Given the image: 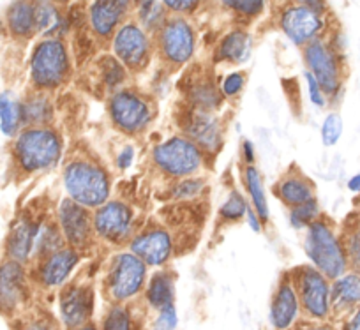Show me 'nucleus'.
<instances>
[{
  "label": "nucleus",
  "instance_id": "obj_1",
  "mask_svg": "<svg viewBox=\"0 0 360 330\" xmlns=\"http://www.w3.org/2000/svg\"><path fill=\"white\" fill-rule=\"evenodd\" d=\"M65 191L82 207H101L110 196L108 173L89 159H76L65 166Z\"/></svg>",
  "mask_w": 360,
  "mask_h": 330
},
{
  "label": "nucleus",
  "instance_id": "obj_2",
  "mask_svg": "<svg viewBox=\"0 0 360 330\" xmlns=\"http://www.w3.org/2000/svg\"><path fill=\"white\" fill-rule=\"evenodd\" d=\"M306 253L314 269L320 270L328 281H335L348 270V258L342 242L325 221L316 219L307 228Z\"/></svg>",
  "mask_w": 360,
  "mask_h": 330
},
{
  "label": "nucleus",
  "instance_id": "obj_3",
  "mask_svg": "<svg viewBox=\"0 0 360 330\" xmlns=\"http://www.w3.org/2000/svg\"><path fill=\"white\" fill-rule=\"evenodd\" d=\"M300 309L309 322H328L332 316L330 281L314 267H300L292 274Z\"/></svg>",
  "mask_w": 360,
  "mask_h": 330
},
{
  "label": "nucleus",
  "instance_id": "obj_4",
  "mask_svg": "<svg viewBox=\"0 0 360 330\" xmlns=\"http://www.w3.org/2000/svg\"><path fill=\"white\" fill-rule=\"evenodd\" d=\"M62 144L58 134L46 127H32L23 131L15 144V154L25 172H39L58 161Z\"/></svg>",
  "mask_w": 360,
  "mask_h": 330
},
{
  "label": "nucleus",
  "instance_id": "obj_5",
  "mask_svg": "<svg viewBox=\"0 0 360 330\" xmlns=\"http://www.w3.org/2000/svg\"><path fill=\"white\" fill-rule=\"evenodd\" d=\"M147 265L133 253H124L113 260L106 279V295L113 304H129L145 288Z\"/></svg>",
  "mask_w": 360,
  "mask_h": 330
},
{
  "label": "nucleus",
  "instance_id": "obj_6",
  "mask_svg": "<svg viewBox=\"0 0 360 330\" xmlns=\"http://www.w3.org/2000/svg\"><path fill=\"white\" fill-rule=\"evenodd\" d=\"M69 72L68 50L58 39H46L36 46L30 61V75L37 89H55Z\"/></svg>",
  "mask_w": 360,
  "mask_h": 330
},
{
  "label": "nucleus",
  "instance_id": "obj_7",
  "mask_svg": "<svg viewBox=\"0 0 360 330\" xmlns=\"http://www.w3.org/2000/svg\"><path fill=\"white\" fill-rule=\"evenodd\" d=\"M304 58L325 96H335L342 87L341 57L335 48L320 37L304 46Z\"/></svg>",
  "mask_w": 360,
  "mask_h": 330
},
{
  "label": "nucleus",
  "instance_id": "obj_8",
  "mask_svg": "<svg viewBox=\"0 0 360 330\" xmlns=\"http://www.w3.org/2000/svg\"><path fill=\"white\" fill-rule=\"evenodd\" d=\"M154 163L172 177H188L202 166L203 154L189 138H172L152 152Z\"/></svg>",
  "mask_w": 360,
  "mask_h": 330
},
{
  "label": "nucleus",
  "instance_id": "obj_9",
  "mask_svg": "<svg viewBox=\"0 0 360 330\" xmlns=\"http://www.w3.org/2000/svg\"><path fill=\"white\" fill-rule=\"evenodd\" d=\"M113 124L126 133H140L152 120L150 104L134 92H117L110 101Z\"/></svg>",
  "mask_w": 360,
  "mask_h": 330
},
{
  "label": "nucleus",
  "instance_id": "obj_10",
  "mask_svg": "<svg viewBox=\"0 0 360 330\" xmlns=\"http://www.w3.org/2000/svg\"><path fill=\"white\" fill-rule=\"evenodd\" d=\"M281 29L293 43L306 46L311 41L320 39L325 29V20L321 13L313 11L304 2V4L288 6L281 13Z\"/></svg>",
  "mask_w": 360,
  "mask_h": 330
},
{
  "label": "nucleus",
  "instance_id": "obj_11",
  "mask_svg": "<svg viewBox=\"0 0 360 330\" xmlns=\"http://www.w3.org/2000/svg\"><path fill=\"white\" fill-rule=\"evenodd\" d=\"M60 322L65 330L78 329L92 322L94 315V291L86 284H69L62 290L58 300Z\"/></svg>",
  "mask_w": 360,
  "mask_h": 330
},
{
  "label": "nucleus",
  "instance_id": "obj_12",
  "mask_svg": "<svg viewBox=\"0 0 360 330\" xmlns=\"http://www.w3.org/2000/svg\"><path fill=\"white\" fill-rule=\"evenodd\" d=\"M159 50L165 61L179 65L191 58L195 51V34L184 18H172L161 27Z\"/></svg>",
  "mask_w": 360,
  "mask_h": 330
},
{
  "label": "nucleus",
  "instance_id": "obj_13",
  "mask_svg": "<svg viewBox=\"0 0 360 330\" xmlns=\"http://www.w3.org/2000/svg\"><path fill=\"white\" fill-rule=\"evenodd\" d=\"M27 302V277L22 263L0 265V315L15 316Z\"/></svg>",
  "mask_w": 360,
  "mask_h": 330
},
{
  "label": "nucleus",
  "instance_id": "obj_14",
  "mask_svg": "<svg viewBox=\"0 0 360 330\" xmlns=\"http://www.w3.org/2000/svg\"><path fill=\"white\" fill-rule=\"evenodd\" d=\"M300 315L302 309L292 279L290 276H283L270 300V325L274 330H292L297 323H300Z\"/></svg>",
  "mask_w": 360,
  "mask_h": 330
},
{
  "label": "nucleus",
  "instance_id": "obj_15",
  "mask_svg": "<svg viewBox=\"0 0 360 330\" xmlns=\"http://www.w3.org/2000/svg\"><path fill=\"white\" fill-rule=\"evenodd\" d=\"M113 50L122 64L131 69H140L147 64L150 43L147 34L136 23H126L117 30L113 37Z\"/></svg>",
  "mask_w": 360,
  "mask_h": 330
},
{
  "label": "nucleus",
  "instance_id": "obj_16",
  "mask_svg": "<svg viewBox=\"0 0 360 330\" xmlns=\"http://www.w3.org/2000/svg\"><path fill=\"white\" fill-rule=\"evenodd\" d=\"M133 214L122 201H106L94 215V230L110 242H120L131 230Z\"/></svg>",
  "mask_w": 360,
  "mask_h": 330
},
{
  "label": "nucleus",
  "instance_id": "obj_17",
  "mask_svg": "<svg viewBox=\"0 0 360 330\" xmlns=\"http://www.w3.org/2000/svg\"><path fill=\"white\" fill-rule=\"evenodd\" d=\"M60 228L64 237L68 239L72 248H83L90 241L94 217H90L89 210L72 200H64L60 203Z\"/></svg>",
  "mask_w": 360,
  "mask_h": 330
},
{
  "label": "nucleus",
  "instance_id": "obj_18",
  "mask_svg": "<svg viewBox=\"0 0 360 330\" xmlns=\"http://www.w3.org/2000/svg\"><path fill=\"white\" fill-rule=\"evenodd\" d=\"M131 251L145 265H162L172 255V239L161 228H150L131 242Z\"/></svg>",
  "mask_w": 360,
  "mask_h": 330
},
{
  "label": "nucleus",
  "instance_id": "obj_19",
  "mask_svg": "<svg viewBox=\"0 0 360 330\" xmlns=\"http://www.w3.org/2000/svg\"><path fill=\"white\" fill-rule=\"evenodd\" d=\"M186 133L189 134V140L200 148V151L216 152L223 144V131H221V124L216 117L210 112H203V110H196L189 122L186 124Z\"/></svg>",
  "mask_w": 360,
  "mask_h": 330
},
{
  "label": "nucleus",
  "instance_id": "obj_20",
  "mask_svg": "<svg viewBox=\"0 0 360 330\" xmlns=\"http://www.w3.org/2000/svg\"><path fill=\"white\" fill-rule=\"evenodd\" d=\"M332 315L348 318L360 305V272H346L330 284Z\"/></svg>",
  "mask_w": 360,
  "mask_h": 330
},
{
  "label": "nucleus",
  "instance_id": "obj_21",
  "mask_svg": "<svg viewBox=\"0 0 360 330\" xmlns=\"http://www.w3.org/2000/svg\"><path fill=\"white\" fill-rule=\"evenodd\" d=\"M78 253L75 249H60L46 256L39 267V281L46 288H58L68 281L69 274L78 265Z\"/></svg>",
  "mask_w": 360,
  "mask_h": 330
},
{
  "label": "nucleus",
  "instance_id": "obj_22",
  "mask_svg": "<svg viewBox=\"0 0 360 330\" xmlns=\"http://www.w3.org/2000/svg\"><path fill=\"white\" fill-rule=\"evenodd\" d=\"M37 231L39 227L34 224L30 219L22 217L18 219L11 228V234L8 239V256L13 262H27L34 249V242H36Z\"/></svg>",
  "mask_w": 360,
  "mask_h": 330
},
{
  "label": "nucleus",
  "instance_id": "obj_23",
  "mask_svg": "<svg viewBox=\"0 0 360 330\" xmlns=\"http://www.w3.org/2000/svg\"><path fill=\"white\" fill-rule=\"evenodd\" d=\"M126 2H96L90 6V23L99 37H110L126 15Z\"/></svg>",
  "mask_w": 360,
  "mask_h": 330
},
{
  "label": "nucleus",
  "instance_id": "obj_24",
  "mask_svg": "<svg viewBox=\"0 0 360 330\" xmlns=\"http://www.w3.org/2000/svg\"><path fill=\"white\" fill-rule=\"evenodd\" d=\"M276 194H279V198L293 208L313 200L314 187L313 182L307 180L302 173L293 172L290 175H286L281 182H278Z\"/></svg>",
  "mask_w": 360,
  "mask_h": 330
},
{
  "label": "nucleus",
  "instance_id": "obj_25",
  "mask_svg": "<svg viewBox=\"0 0 360 330\" xmlns=\"http://www.w3.org/2000/svg\"><path fill=\"white\" fill-rule=\"evenodd\" d=\"M145 302L154 311L175 305V279L169 272H155L145 288Z\"/></svg>",
  "mask_w": 360,
  "mask_h": 330
},
{
  "label": "nucleus",
  "instance_id": "obj_26",
  "mask_svg": "<svg viewBox=\"0 0 360 330\" xmlns=\"http://www.w3.org/2000/svg\"><path fill=\"white\" fill-rule=\"evenodd\" d=\"M99 330H143V322L131 304H113L103 315Z\"/></svg>",
  "mask_w": 360,
  "mask_h": 330
},
{
  "label": "nucleus",
  "instance_id": "obj_27",
  "mask_svg": "<svg viewBox=\"0 0 360 330\" xmlns=\"http://www.w3.org/2000/svg\"><path fill=\"white\" fill-rule=\"evenodd\" d=\"M8 25L15 36L27 37L36 30V4L16 2L8 11Z\"/></svg>",
  "mask_w": 360,
  "mask_h": 330
},
{
  "label": "nucleus",
  "instance_id": "obj_28",
  "mask_svg": "<svg viewBox=\"0 0 360 330\" xmlns=\"http://www.w3.org/2000/svg\"><path fill=\"white\" fill-rule=\"evenodd\" d=\"M251 53V37L244 30H233L219 44V57L230 62L248 61Z\"/></svg>",
  "mask_w": 360,
  "mask_h": 330
},
{
  "label": "nucleus",
  "instance_id": "obj_29",
  "mask_svg": "<svg viewBox=\"0 0 360 330\" xmlns=\"http://www.w3.org/2000/svg\"><path fill=\"white\" fill-rule=\"evenodd\" d=\"M53 117V106L43 94H34L22 103V119L25 124H46Z\"/></svg>",
  "mask_w": 360,
  "mask_h": 330
},
{
  "label": "nucleus",
  "instance_id": "obj_30",
  "mask_svg": "<svg viewBox=\"0 0 360 330\" xmlns=\"http://www.w3.org/2000/svg\"><path fill=\"white\" fill-rule=\"evenodd\" d=\"M22 119V103L13 99L8 92L0 94V129L11 137L18 131Z\"/></svg>",
  "mask_w": 360,
  "mask_h": 330
},
{
  "label": "nucleus",
  "instance_id": "obj_31",
  "mask_svg": "<svg viewBox=\"0 0 360 330\" xmlns=\"http://www.w3.org/2000/svg\"><path fill=\"white\" fill-rule=\"evenodd\" d=\"M245 186H248L249 194H251V200L255 203V210L258 214V217L262 221H269V205H266L262 177H259L258 170L251 165L245 168Z\"/></svg>",
  "mask_w": 360,
  "mask_h": 330
},
{
  "label": "nucleus",
  "instance_id": "obj_32",
  "mask_svg": "<svg viewBox=\"0 0 360 330\" xmlns=\"http://www.w3.org/2000/svg\"><path fill=\"white\" fill-rule=\"evenodd\" d=\"M60 13L53 4H48V2L36 4V30L43 34H53L60 27Z\"/></svg>",
  "mask_w": 360,
  "mask_h": 330
},
{
  "label": "nucleus",
  "instance_id": "obj_33",
  "mask_svg": "<svg viewBox=\"0 0 360 330\" xmlns=\"http://www.w3.org/2000/svg\"><path fill=\"white\" fill-rule=\"evenodd\" d=\"M191 96L193 103L198 106V110H203V112H210L212 108L219 104V94L216 92V89H214L210 82H202L196 87H193Z\"/></svg>",
  "mask_w": 360,
  "mask_h": 330
},
{
  "label": "nucleus",
  "instance_id": "obj_34",
  "mask_svg": "<svg viewBox=\"0 0 360 330\" xmlns=\"http://www.w3.org/2000/svg\"><path fill=\"white\" fill-rule=\"evenodd\" d=\"M320 215V207H318L316 198H313L307 203L299 205V207L292 208V214H290V219H292V224L295 228H304L309 227L311 223H314Z\"/></svg>",
  "mask_w": 360,
  "mask_h": 330
},
{
  "label": "nucleus",
  "instance_id": "obj_35",
  "mask_svg": "<svg viewBox=\"0 0 360 330\" xmlns=\"http://www.w3.org/2000/svg\"><path fill=\"white\" fill-rule=\"evenodd\" d=\"M165 4H159V2H143L140 6V15L141 22L147 25V29H159L166 23V13H165Z\"/></svg>",
  "mask_w": 360,
  "mask_h": 330
},
{
  "label": "nucleus",
  "instance_id": "obj_36",
  "mask_svg": "<svg viewBox=\"0 0 360 330\" xmlns=\"http://www.w3.org/2000/svg\"><path fill=\"white\" fill-rule=\"evenodd\" d=\"M342 134V119L338 115V113H328L325 117L323 124H321V140H323V145L327 147H332L339 141Z\"/></svg>",
  "mask_w": 360,
  "mask_h": 330
},
{
  "label": "nucleus",
  "instance_id": "obj_37",
  "mask_svg": "<svg viewBox=\"0 0 360 330\" xmlns=\"http://www.w3.org/2000/svg\"><path fill=\"white\" fill-rule=\"evenodd\" d=\"M245 212H248V205H245V200L242 198V194L238 193V191H231L226 203L221 207L219 214L221 217L228 219V221H237V219H240Z\"/></svg>",
  "mask_w": 360,
  "mask_h": 330
},
{
  "label": "nucleus",
  "instance_id": "obj_38",
  "mask_svg": "<svg viewBox=\"0 0 360 330\" xmlns=\"http://www.w3.org/2000/svg\"><path fill=\"white\" fill-rule=\"evenodd\" d=\"M15 330H60L58 323L48 315H34L23 318Z\"/></svg>",
  "mask_w": 360,
  "mask_h": 330
},
{
  "label": "nucleus",
  "instance_id": "obj_39",
  "mask_svg": "<svg viewBox=\"0 0 360 330\" xmlns=\"http://www.w3.org/2000/svg\"><path fill=\"white\" fill-rule=\"evenodd\" d=\"M176 325H179L176 307L175 305H168V307L161 309V311L158 312L150 330H176Z\"/></svg>",
  "mask_w": 360,
  "mask_h": 330
},
{
  "label": "nucleus",
  "instance_id": "obj_40",
  "mask_svg": "<svg viewBox=\"0 0 360 330\" xmlns=\"http://www.w3.org/2000/svg\"><path fill=\"white\" fill-rule=\"evenodd\" d=\"M346 258H348V265L355 269V272H360V231H355L348 237V242L345 246Z\"/></svg>",
  "mask_w": 360,
  "mask_h": 330
},
{
  "label": "nucleus",
  "instance_id": "obj_41",
  "mask_svg": "<svg viewBox=\"0 0 360 330\" xmlns=\"http://www.w3.org/2000/svg\"><path fill=\"white\" fill-rule=\"evenodd\" d=\"M228 8H231L233 11L242 13V15L255 16L258 13H262L263 2L262 0H228Z\"/></svg>",
  "mask_w": 360,
  "mask_h": 330
},
{
  "label": "nucleus",
  "instance_id": "obj_42",
  "mask_svg": "<svg viewBox=\"0 0 360 330\" xmlns=\"http://www.w3.org/2000/svg\"><path fill=\"white\" fill-rule=\"evenodd\" d=\"M103 72H105L106 83H108L110 87L117 85V83L122 82L124 78V68L112 57H106L105 64H103Z\"/></svg>",
  "mask_w": 360,
  "mask_h": 330
},
{
  "label": "nucleus",
  "instance_id": "obj_43",
  "mask_svg": "<svg viewBox=\"0 0 360 330\" xmlns=\"http://www.w3.org/2000/svg\"><path fill=\"white\" fill-rule=\"evenodd\" d=\"M304 78H306V82H307V90H309V97H311V101H313V104L323 108L325 104H327V97H325L323 90L320 89V85H318L316 80H314V76L311 75L309 71H306L304 72Z\"/></svg>",
  "mask_w": 360,
  "mask_h": 330
},
{
  "label": "nucleus",
  "instance_id": "obj_44",
  "mask_svg": "<svg viewBox=\"0 0 360 330\" xmlns=\"http://www.w3.org/2000/svg\"><path fill=\"white\" fill-rule=\"evenodd\" d=\"M245 83V76L242 75V72H231V75H228L226 78H224L223 82V92L226 94V96H235V94H238L242 90V87H244Z\"/></svg>",
  "mask_w": 360,
  "mask_h": 330
},
{
  "label": "nucleus",
  "instance_id": "obj_45",
  "mask_svg": "<svg viewBox=\"0 0 360 330\" xmlns=\"http://www.w3.org/2000/svg\"><path fill=\"white\" fill-rule=\"evenodd\" d=\"M200 189H202V182H200V180H188V182L179 184V187L175 189V196L191 198L195 196Z\"/></svg>",
  "mask_w": 360,
  "mask_h": 330
},
{
  "label": "nucleus",
  "instance_id": "obj_46",
  "mask_svg": "<svg viewBox=\"0 0 360 330\" xmlns=\"http://www.w3.org/2000/svg\"><path fill=\"white\" fill-rule=\"evenodd\" d=\"M292 330H339V329H335V326L328 322H309V319H304V322L297 323Z\"/></svg>",
  "mask_w": 360,
  "mask_h": 330
},
{
  "label": "nucleus",
  "instance_id": "obj_47",
  "mask_svg": "<svg viewBox=\"0 0 360 330\" xmlns=\"http://www.w3.org/2000/svg\"><path fill=\"white\" fill-rule=\"evenodd\" d=\"M165 8L172 9V11H193L196 8V2L193 0H166Z\"/></svg>",
  "mask_w": 360,
  "mask_h": 330
},
{
  "label": "nucleus",
  "instance_id": "obj_48",
  "mask_svg": "<svg viewBox=\"0 0 360 330\" xmlns=\"http://www.w3.org/2000/svg\"><path fill=\"white\" fill-rule=\"evenodd\" d=\"M339 330H360V305L342 322V326Z\"/></svg>",
  "mask_w": 360,
  "mask_h": 330
},
{
  "label": "nucleus",
  "instance_id": "obj_49",
  "mask_svg": "<svg viewBox=\"0 0 360 330\" xmlns=\"http://www.w3.org/2000/svg\"><path fill=\"white\" fill-rule=\"evenodd\" d=\"M133 158H134V148L124 147V151L119 154V159H117V166H119L120 170L129 168L131 163H133Z\"/></svg>",
  "mask_w": 360,
  "mask_h": 330
},
{
  "label": "nucleus",
  "instance_id": "obj_50",
  "mask_svg": "<svg viewBox=\"0 0 360 330\" xmlns=\"http://www.w3.org/2000/svg\"><path fill=\"white\" fill-rule=\"evenodd\" d=\"M248 221H249V227L252 228L255 231H259L262 230V219L258 217V214H256V210H252L251 207H248Z\"/></svg>",
  "mask_w": 360,
  "mask_h": 330
},
{
  "label": "nucleus",
  "instance_id": "obj_51",
  "mask_svg": "<svg viewBox=\"0 0 360 330\" xmlns=\"http://www.w3.org/2000/svg\"><path fill=\"white\" fill-rule=\"evenodd\" d=\"M348 189L353 193H360V173H356L348 180Z\"/></svg>",
  "mask_w": 360,
  "mask_h": 330
},
{
  "label": "nucleus",
  "instance_id": "obj_52",
  "mask_svg": "<svg viewBox=\"0 0 360 330\" xmlns=\"http://www.w3.org/2000/svg\"><path fill=\"white\" fill-rule=\"evenodd\" d=\"M244 158L248 163H252L255 159V148H252L251 141H244Z\"/></svg>",
  "mask_w": 360,
  "mask_h": 330
},
{
  "label": "nucleus",
  "instance_id": "obj_53",
  "mask_svg": "<svg viewBox=\"0 0 360 330\" xmlns=\"http://www.w3.org/2000/svg\"><path fill=\"white\" fill-rule=\"evenodd\" d=\"M71 330H99V325H96L94 322L86 323V325H82L78 326V329H71Z\"/></svg>",
  "mask_w": 360,
  "mask_h": 330
}]
</instances>
